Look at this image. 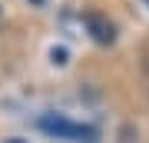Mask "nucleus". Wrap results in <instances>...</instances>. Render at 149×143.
Listing matches in <instances>:
<instances>
[{
	"mask_svg": "<svg viewBox=\"0 0 149 143\" xmlns=\"http://www.w3.org/2000/svg\"><path fill=\"white\" fill-rule=\"evenodd\" d=\"M40 130L50 133V137H56V140H70V143H96V140H100V133H96L93 127L73 123V120H66V117H56V113L40 117Z\"/></svg>",
	"mask_w": 149,
	"mask_h": 143,
	"instance_id": "f257e3e1",
	"label": "nucleus"
},
{
	"mask_svg": "<svg viewBox=\"0 0 149 143\" xmlns=\"http://www.w3.org/2000/svg\"><path fill=\"white\" fill-rule=\"evenodd\" d=\"M83 23H86V30H90V37H93L96 43H103V47H109V43L116 40V27L109 23V17L90 10V13L83 17Z\"/></svg>",
	"mask_w": 149,
	"mask_h": 143,
	"instance_id": "f03ea898",
	"label": "nucleus"
},
{
	"mask_svg": "<svg viewBox=\"0 0 149 143\" xmlns=\"http://www.w3.org/2000/svg\"><path fill=\"white\" fill-rule=\"evenodd\" d=\"M50 57H53V63H66V50H53Z\"/></svg>",
	"mask_w": 149,
	"mask_h": 143,
	"instance_id": "7ed1b4c3",
	"label": "nucleus"
},
{
	"mask_svg": "<svg viewBox=\"0 0 149 143\" xmlns=\"http://www.w3.org/2000/svg\"><path fill=\"white\" fill-rule=\"evenodd\" d=\"M3 143H23V140H3Z\"/></svg>",
	"mask_w": 149,
	"mask_h": 143,
	"instance_id": "20e7f679",
	"label": "nucleus"
},
{
	"mask_svg": "<svg viewBox=\"0 0 149 143\" xmlns=\"http://www.w3.org/2000/svg\"><path fill=\"white\" fill-rule=\"evenodd\" d=\"M0 23H3V13H0Z\"/></svg>",
	"mask_w": 149,
	"mask_h": 143,
	"instance_id": "39448f33",
	"label": "nucleus"
},
{
	"mask_svg": "<svg viewBox=\"0 0 149 143\" xmlns=\"http://www.w3.org/2000/svg\"><path fill=\"white\" fill-rule=\"evenodd\" d=\"M146 4H149V0H146Z\"/></svg>",
	"mask_w": 149,
	"mask_h": 143,
	"instance_id": "423d86ee",
	"label": "nucleus"
}]
</instances>
